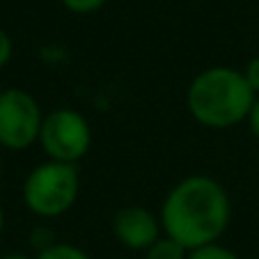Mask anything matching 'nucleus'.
I'll list each match as a JSON object with an SVG mask.
<instances>
[{
    "label": "nucleus",
    "instance_id": "nucleus-1",
    "mask_svg": "<svg viewBox=\"0 0 259 259\" xmlns=\"http://www.w3.org/2000/svg\"><path fill=\"white\" fill-rule=\"evenodd\" d=\"M163 234L186 250L218 243L232 220L227 188L209 175H191L167 191L158 211Z\"/></svg>",
    "mask_w": 259,
    "mask_h": 259
},
{
    "label": "nucleus",
    "instance_id": "nucleus-2",
    "mask_svg": "<svg viewBox=\"0 0 259 259\" xmlns=\"http://www.w3.org/2000/svg\"><path fill=\"white\" fill-rule=\"evenodd\" d=\"M257 94L250 90L243 71L225 64L206 67L193 76L186 90V108L204 128L225 131L248 119Z\"/></svg>",
    "mask_w": 259,
    "mask_h": 259
},
{
    "label": "nucleus",
    "instance_id": "nucleus-3",
    "mask_svg": "<svg viewBox=\"0 0 259 259\" xmlns=\"http://www.w3.org/2000/svg\"><path fill=\"white\" fill-rule=\"evenodd\" d=\"M21 193H23V204L37 218L51 220L64 215L78 200V167L46 158L28 172Z\"/></svg>",
    "mask_w": 259,
    "mask_h": 259
},
{
    "label": "nucleus",
    "instance_id": "nucleus-4",
    "mask_svg": "<svg viewBox=\"0 0 259 259\" xmlns=\"http://www.w3.org/2000/svg\"><path fill=\"white\" fill-rule=\"evenodd\" d=\"M94 133L88 117L73 108H55L44 115L39 142L49 161L76 165L88 156Z\"/></svg>",
    "mask_w": 259,
    "mask_h": 259
},
{
    "label": "nucleus",
    "instance_id": "nucleus-5",
    "mask_svg": "<svg viewBox=\"0 0 259 259\" xmlns=\"http://www.w3.org/2000/svg\"><path fill=\"white\" fill-rule=\"evenodd\" d=\"M44 110L39 101L21 88L0 90V147L25 152L39 142Z\"/></svg>",
    "mask_w": 259,
    "mask_h": 259
},
{
    "label": "nucleus",
    "instance_id": "nucleus-6",
    "mask_svg": "<svg viewBox=\"0 0 259 259\" xmlns=\"http://www.w3.org/2000/svg\"><path fill=\"white\" fill-rule=\"evenodd\" d=\"M113 234L119 245L145 252L163 236V225L158 213L145 206H122L113 215Z\"/></svg>",
    "mask_w": 259,
    "mask_h": 259
},
{
    "label": "nucleus",
    "instance_id": "nucleus-7",
    "mask_svg": "<svg viewBox=\"0 0 259 259\" xmlns=\"http://www.w3.org/2000/svg\"><path fill=\"white\" fill-rule=\"evenodd\" d=\"M142 259H188V250L175 239L163 234L154 245L142 252Z\"/></svg>",
    "mask_w": 259,
    "mask_h": 259
},
{
    "label": "nucleus",
    "instance_id": "nucleus-8",
    "mask_svg": "<svg viewBox=\"0 0 259 259\" xmlns=\"http://www.w3.org/2000/svg\"><path fill=\"white\" fill-rule=\"evenodd\" d=\"M32 259H92V257H90L80 245L64 243V241H55V243H51L49 248L39 250Z\"/></svg>",
    "mask_w": 259,
    "mask_h": 259
},
{
    "label": "nucleus",
    "instance_id": "nucleus-9",
    "mask_svg": "<svg viewBox=\"0 0 259 259\" xmlns=\"http://www.w3.org/2000/svg\"><path fill=\"white\" fill-rule=\"evenodd\" d=\"M188 259H241V257L232 248H227V245H223L218 241V243H209V245H202V248L188 250Z\"/></svg>",
    "mask_w": 259,
    "mask_h": 259
},
{
    "label": "nucleus",
    "instance_id": "nucleus-10",
    "mask_svg": "<svg viewBox=\"0 0 259 259\" xmlns=\"http://www.w3.org/2000/svg\"><path fill=\"white\" fill-rule=\"evenodd\" d=\"M62 3V7L67 12H71V14H94V12H99L103 5H106L108 0H60Z\"/></svg>",
    "mask_w": 259,
    "mask_h": 259
},
{
    "label": "nucleus",
    "instance_id": "nucleus-11",
    "mask_svg": "<svg viewBox=\"0 0 259 259\" xmlns=\"http://www.w3.org/2000/svg\"><path fill=\"white\" fill-rule=\"evenodd\" d=\"M241 71H243V76H245V80H248L250 90H252V92L259 97V55H254V58L250 60L243 69H241Z\"/></svg>",
    "mask_w": 259,
    "mask_h": 259
},
{
    "label": "nucleus",
    "instance_id": "nucleus-12",
    "mask_svg": "<svg viewBox=\"0 0 259 259\" xmlns=\"http://www.w3.org/2000/svg\"><path fill=\"white\" fill-rule=\"evenodd\" d=\"M12 55H14V41H12V37L5 30L0 28V69L10 64Z\"/></svg>",
    "mask_w": 259,
    "mask_h": 259
},
{
    "label": "nucleus",
    "instance_id": "nucleus-13",
    "mask_svg": "<svg viewBox=\"0 0 259 259\" xmlns=\"http://www.w3.org/2000/svg\"><path fill=\"white\" fill-rule=\"evenodd\" d=\"M245 124H248L250 133H252V136L259 140V97L254 99V103H252V108H250V113H248V119H245Z\"/></svg>",
    "mask_w": 259,
    "mask_h": 259
},
{
    "label": "nucleus",
    "instance_id": "nucleus-14",
    "mask_svg": "<svg viewBox=\"0 0 259 259\" xmlns=\"http://www.w3.org/2000/svg\"><path fill=\"white\" fill-rule=\"evenodd\" d=\"M0 259H32V257H28L25 252H5Z\"/></svg>",
    "mask_w": 259,
    "mask_h": 259
},
{
    "label": "nucleus",
    "instance_id": "nucleus-15",
    "mask_svg": "<svg viewBox=\"0 0 259 259\" xmlns=\"http://www.w3.org/2000/svg\"><path fill=\"white\" fill-rule=\"evenodd\" d=\"M5 230V211H3V204H0V234Z\"/></svg>",
    "mask_w": 259,
    "mask_h": 259
}]
</instances>
